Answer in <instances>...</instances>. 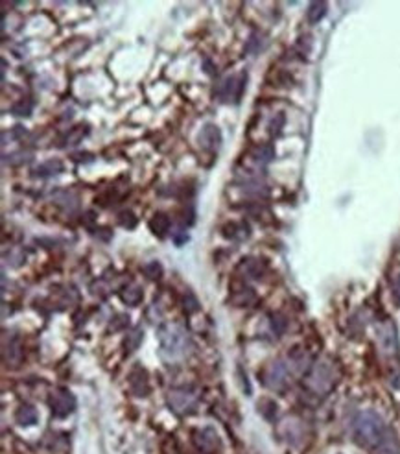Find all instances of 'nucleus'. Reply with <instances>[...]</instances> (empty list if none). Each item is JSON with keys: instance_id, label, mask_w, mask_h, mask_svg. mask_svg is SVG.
I'll list each match as a JSON object with an SVG mask.
<instances>
[{"instance_id": "1", "label": "nucleus", "mask_w": 400, "mask_h": 454, "mask_svg": "<svg viewBox=\"0 0 400 454\" xmlns=\"http://www.w3.org/2000/svg\"><path fill=\"white\" fill-rule=\"evenodd\" d=\"M387 425L382 419V416H378L373 410H364L356 416V419L352 423V436L360 447L365 449H374L380 443L383 434L387 432Z\"/></svg>"}, {"instance_id": "2", "label": "nucleus", "mask_w": 400, "mask_h": 454, "mask_svg": "<svg viewBox=\"0 0 400 454\" xmlns=\"http://www.w3.org/2000/svg\"><path fill=\"white\" fill-rule=\"evenodd\" d=\"M159 341L163 355L172 360L183 358L188 349H190V336L181 325L177 323H166L159 331Z\"/></svg>"}, {"instance_id": "3", "label": "nucleus", "mask_w": 400, "mask_h": 454, "mask_svg": "<svg viewBox=\"0 0 400 454\" xmlns=\"http://www.w3.org/2000/svg\"><path fill=\"white\" fill-rule=\"evenodd\" d=\"M339 378L338 367L330 360H319L313 364L305 378L306 388L315 395H327Z\"/></svg>"}, {"instance_id": "4", "label": "nucleus", "mask_w": 400, "mask_h": 454, "mask_svg": "<svg viewBox=\"0 0 400 454\" xmlns=\"http://www.w3.org/2000/svg\"><path fill=\"white\" fill-rule=\"evenodd\" d=\"M198 401H200V395H198V390L192 388V386H183V388H174L168 392V397H166V402L168 406L179 414V416H184V414H192L198 406Z\"/></svg>"}, {"instance_id": "5", "label": "nucleus", "mask_w": 400, "mask_h": 454, "mask_svg": "<svg viewBox=\"0 0 400 454\" xmlns=\"http://www.w3.org/2000/svg\"><path fill=\"white\" fill-rule=\"evenodd\" d=\"M245 83H247V74L245 72H240V74H235V76H229L227 79L221 81V85L218 89V96L221 102L225 104H238L240 98L244 95L245 91Z\"/></svg>"}, {"instance_id": "6", "label": "nucleus", "mask_w": 400, "mask_h": 454, "mask_svg": "<svg viewBox=\"0 0 400 454\" xmlns=\"http://www.w3.org/2000/svg\"><path fill=\"white\" fill-rule=\"evenodd\" d=\"M290 377H291V362L277 360L266 367L262 378H264V384L271 390H282L290 382Z\"/></svg>"}, {"instance_id": "7", "label": "nucleus", "mask_w": 400, "mask_h": 454, "mask_svg": "<svg viewBox=\"0 0 400 454\" xmlns=\"http://www.w3.org/2000/svg\"><path fill=\"white\" fill-rule=\"evenodd\" d=\"M50 408L55 417H67L76 408V397L69 390L59 388L50 395Z\"/></svg>"}, {"instance_id": "8", "label": "nucleus", "mask_w": 400, "mask_h": 454, "mask_svg": "<svg viewBox=\"0 0 400 454\" xmlns=\"http://www.w3.org/2000/svg\"><path fill=\"white\" fill-rule=\"evenodd\" d=\"M198 140H200V146L203 150L214 151V150H218L219 148V144H221V131L218 130V126H214V124H207V126L201 130Z\"/></svg>"}, {"instance_id": "9", "label": "nucleus", "mask_w": 400, "mask_h": 454, "mask_svg": "<svg viewBox=\"0 0 400 454\" xmlns=\"http://www.w3.org/2000/svg\"><path fill=\"white\" fill-rule=\"evenodd\" d=\"M374 454H400V439L397 432L391 427L387 428V432L383 434L380 443L373 449Z\"/></svg>"}, {"instance_id": "10", "label": "nucleus", "mask_w": 400, "mask_h": 454, "mask_svg": "<svg viewBox=\"0 0 400 454\" xmlns=\"http://www.w3.org/2000/svg\"><path fill=\"white\" fill-rule=\"evenodd\" d=\"M378 341H380V347L385 353L391 355V353L397 351V332H395L393 323L385 322L383 325L378 327Z\"/></svg>"}, {"instance_id": "11", "label": "nucleus", "mask_w": 400, "mask_h": 454, "mask_svg": "<svg viewBox=\"0 0 400 454\" xmlns=\"http://www.w3.org/2000/svg\"><path fill=\"white\" fill-rule=\"evenodd\" d=\"M129 386H131V392L135 393L137 397H146L149 393V384H148V375H146V371L140 369V367H137L135 371H131Z\"/></svg>"}, {"instance_id": "12", "label": "nucleus", "mask_w": 400, "mask_h": 454, "mask_svg": "<svg viewBox=\"0 0 400 454\" xmlns=\"http://www.w3.org/2000/svg\"><path fill=\"white\" fill-rule=\"evenodd\" d=\"M196 443H198V447H200L201 451L210 453V451H214V449L219 445V437H218V434L212 430V428H205V430L198 432V436H196Z\"/></svg>"}, {"instance_id": "13", "label": "nucleus", "mask_w": 400, "mask_h": 454, "mask_svg": "<svg viewBox=\"0 0 400 454\" xmlns=\"http://www.w3.org/2000/svg\"><path fill=\"white\" fill-rule=\"evenodd\" d=\"M264 270H266V264L262 261H256V259H244L240 264V271L245 277H251V279H260Z\"/></svg>"}, {"instance_id": "14", "label": "nucleus", "mask_w": 400, "mask_h": 454, "mask_svg": "<svg viewBox=\"0 0 400 454\" xmlns=\"http://www.w3.org/2000/svg\"><path fill=\"white\" fill-rule=\"evenodd\" d=\"M63 168L65 166H63V163L59 159H50V161H46V163L37 166L34 170V175L35 177H50V175L61 174Z\"/></svg>"}, {"instance_id": "15", "label": "nucleus", "mask_w": 400, "mask_h": 454, "mask_svg": "<svg viewBox=\"0 0 400 454\" xmlns=\"http://www.w3.org/2000/svg\"><path fill=\"white\" fill-rule=\"evenodd\" d=\"M223 235L227 238H235V240H244L249 236V226L244 222H231L223 227Z\"/></svg>"}, {"instance_id": "16", "label": "nucleus", "mask_w": 400, "mask_h": 454, "mask_svg": "<svg viewBox=\"0 0 400 454\" xmlns=\"http://www.w3.org/2000/svg\"><path fill=\"white\" fill-rule=\"evenodd\" d=\"M170 226H172V222H170L168 214H164V212H157V214H153V218L149 220L151 233H155L159 236H164L170 231Z\"/></svg>"}, {"instance_id": "17", "label": "nucleus", "mask_w": 400, "mask_h": 454, "mask_svg": "<svg viewBox=\"0 0 400 454\" xmlns=\"http://www.w3.org/2000/svg\"><path fill=\"white\" fill-rule=\"evenodd\" d=\"M15 419H17V423L20 425V427H32V425H35V423H37L39 416H37V412H35L34 406L24 404V406H20V408L17 410V414H15Z\"/></svg>"}, {"instance_id": "18", "label": "nucleus", "mask_w": 400, "mask_h": 454, "mask_svg": "<svg viewBox=\"0 0 400 454\" xmlns=\"http://www.w3.org/2000/svg\"><path fill=\"white\" fill-rule=\"evenodd\" d=\"M54 201L57 203V205H61V207H65V210H69V212H72V210L78 209V196L74 192H70V190H59V192L54 194Z\"/></svg>"}, {"instance_id": "19", "label": "nucleus", "mask_w": 400, "mask_h": 454, "mask_svg": "<svg viewBox=\"0 0 400 454\" xmlns=\"http://www.w3.org/2000/svg\"><path fill=\"white\" fill-rule=\"evenodd\" d=\"M20 360H22L20 343H18V340H11L9 341V345L4 347V362H6V364H11V366H17Z\"/></svg>"}, {"instance_id": "20", "label": "nucleus", "mask_w": 400, "mask_h": 454, "mask_svg": "<svg viewBox=\"0 0 400 454\" xmlns=\"http://www.w3.org/2000/svg\"><path fill=\"white\" fill-rule=\"evenodd\" d=\"M273 155H275V151H273V148H271L270 144L256 146V148L251 151V157L256 165H266V163H270L271 159H273Z\"/></svg>"}, {"instance_id": "21", "label": "nucleus", "mask_w": 400, "mask_h": 454, "mask_svg": "<svg viewBox=\"0 0 400 454\" xmlns=\"http://www.w3.org/2000/svg\"><path fill=\"white\" fill-rule=\"evenodd\" d=\"M89 133V128L87 126H76V128H72V130H69V133H67V137H65V140L61 142V146H76L79 140L83 139L85 135Z\"/></svg>"}, {"instance_id": "22", "label": "nucleus", "mask_w": 400, "mask_h": 454, "mask_svg": "<svg viewBox=\"0 0 400 454\" xmlns=\"http://www.w3.org/2000/svg\"><path fill=\"white\" fill-rule=\"evenodd\" d=\"M325 15H327V4H325V2H312V4L308 6L306 17H308V20H310L312 24L319 22Z\"/></svg>"}, {"instance_id": "23", "label": "nucleus", "mask_w": 400, "mask_h": 454, "mask_svg": "<svg viewBox=\"0 0 400 454\" xmlns=\"http://www.w3.org/2000/svg\"><path fill=\"white\" fill-rule=\"evenodd\" d=\"M120 297H122L124 303H127V305H139L140 299H142V290L139 286H127V288H124Z\"/></svg>"}, {"instance_id": "24", "label": "nucleus", "mask_w": 400, "mask_h": 454, "mask_svg": "<svg viewBox=\"0 0 400 454\" xmlns=\"http://www.w3.org/2000/svg\"><path fill=\"white\" fill-rule=\"evenodd\" d=\"M32 109H34V104H32V100H28V98H22V100H18L17 104L11 107V113H13V114H18V116H28V114L32 113Z\"/></svg>"}, {"instance_id": "25", "label": "nucleus", "mask_w": 400, "mask_h": 454, "mask_svg": "<svg viewBox=\"0 0 400 454\" xmlns=\"http://www.w3.org/2000/svg\"><path fill=\"white\" fill-rule=\"evenodd\" d=\"M142 273L148 277V279H159V275L163 273V268H161V264L155 261L148 262L146 266H142Z\"/></svg>"}, {"instance_id": "26", "label": "nucleus", "mask_w": 400, "mask_h": 454, "mask_svg": "<svg viewBox=\"0 0 400 454\" xmlns=\"http://www.w3.org/2000/svg\"><path fill=\"white\" fill-rule=\"evenodd\" d=\"M142 341V331L140 329H135V331L131 332L129 336L126 338V341H124V345L127 347V351H133L139 347V343Z\"/></svg>"}, {"instance_id": "27", "label": "nucleus", "mask_w": 400, "mask_h": 454, "mask_svg": "<svg viewBox=\"0 0 400 454\" xmlns=\"http://www.w3.org/2000/svg\"><path fill=\"white\" fill-rule=\"evenodd\" d=\"M120 224L124 227H127V229H133V227L137 226V218H135V214L131 210H126V212L120 214Z\"/></svg>"}, {"instance_id": "28", "label": "nucleus", "mask_w": 400, "mask_h": 454, "mask_svg": "<svg viewBox=\"0 0 400 454\" xmlns=\"http://www.w3.org/2000/svg\"><path fill=\"white\" fill-rule=\"evenodd\" d=\"M395 290H397V297L400 299V277L397 279V284H395Z\"/></svg>"}]
</instances>
